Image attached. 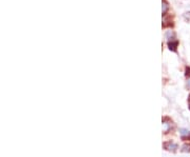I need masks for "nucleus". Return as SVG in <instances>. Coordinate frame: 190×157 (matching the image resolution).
<instances>
[{
	"label": "nucleus",
	"instance_id": "1",
	"mask_svg": "<svg viewBox=\"0 0 190 157\" xmlns=\"http://www.w3.org/2000/svg\"><path fill=\"white\" fill-rule=\"evenodd\" d=\"M172 128H173V124H172V121L169 120V119H167V118H165L164 120H163V129H164L165 133L169 132Z\"/></svg>",
	"mask_w": 190,
	"mask_h": 157
},
{
	"label": "nucleus",
	"instance_id": "2",
	"mask_svg": "<svg viewBox=\"0 0 190 157\" xmlns=\"http://www.w3.org/2000/svg\"><path fill=\"white\" fill-rule=\"evenodd\" d=\"M164 148L168 151H171V152H175L177 150V144H174V142H171V141H168V142H165L164 144Z\"/></svg>",
	"mask_w": 190,
	"mask_h": 157
},
{
	"label": "nucleus",
	"instance_id": "3",
	"mask_svg": "<svg viewBox=\"0 0 190 157\" xmlns=\"http://www.w3.org/2000/svg\"><path fill=\"white\" fill-rule=\"evenodd\" d=\"M177 45H179V41H177L176 39H174V40H171V41H168V46H169V49L171 50V51H176V48Z\"/></svg>",
	"mask_w": 190,
	"mask_h": 157
},
{
	"label": "nucleus",
	"instance_id": "4",
	"mask_svg": "<svg viewBox=\"0 0 190 157\" xmlns=\"http://www.w3.org/2000/svg\"><path fill=\"white\" fill-rule=\"evenodd\" d=\"M168 9H169V5H168L167 1H166V0H163V8H162V10H163V15H166V13H167Z\"/></svg>",
	"mask_w": 190,
	"mask_h": 157
},
{
	"label": "nucleus",
	"instance_id": "5",
	"mask_svg": "<svg viewBox=\"0 0 190 157\" xmlns=\"http://www.w3.org/2000/svg\"><path fill=\"white\" fill-rule=\"evenodd\" d=\"M183 152H190V144H185L182 147Z\"/></svg>",
	"mask_w": 190,
	"mask_h": 157
},
{
	"label": "nucleus",
	"instance_id": "6",
	"mask_svg": "<svg viewBox=\"0 0 190 157\" xmlns=\"http://www.w3.org/2000/svg\"><path fill=\"white\" fill-rule=\"evenodd\" d=\"M184 19H185L186 21H190V12H186V13L184 14Z\"/></svg>",
	"mask_w": 190,
	"mask_h": 157
},
{
	"label": "nucleus",
	"instance_id": "7",
	"mask_svg": "<svg viewBox=\"0 0 190 157\" xmlns=\"http://www.w3.org/2000/svg\"><path fill=\"white\" fill-rule=\"evenodd\" d=\"M186 75L190 77V67H187V69H186Z\"/></svg>",
	"mask_w": 190,
	"mask_h": 157
},
{
	"label": "nucleus",
	"instance_id": "8",
	"mask_svg": "<svg viewBox=\"0 0 190 157\" xmlns=\"http://www.w3.org/2000/svg\"><path fill=\"white\" fill-rule=\"evenodd\" d=\"M187 87L190 89V78H188V80H187Z\"/></svg>",
	"mask_w": 190,
	"mask_h": 157
}]
</instances>
